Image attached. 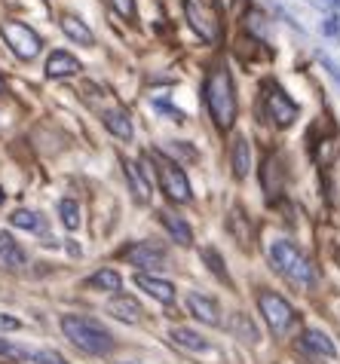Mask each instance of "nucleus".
<instances>
[{
	"mask_svg": "<svg viewBox=\"0 0 340 364\" xmlns=\"http://www.w3.org/2000/svg\"><path fill=\"white\" fill-rule=\"evenodd\" d=\"M304 346L313 349V352H319V355H325V358H334V355H337V346L331 343V337H328V333H322V331H316V328H309V331L304 333Z\"/></svg>",
	"mask_w": 340,
	"mask_h": 364,
	"instance_id": "nucleus-20",
	"label": "nucleus"
},
{
	"mask_svg": "<svg viewBox=\"0 0 340 364\" xmlns=\"http://www.w3.org/2000/svg\"><path fill=\"white\" fill-rule=\"evenodd\" d=\"M135 288L147 291V294H151L154 300H159V303H172L175 300V285L172 282L151 276V272H135Z\"/></svg>",
	"mask_w": 340,
	"mask_h": 364,
	"instance_id": "nucleus-11",
	"label": "nucleus"
},
{
	"mask_svg": "<svg viewBox=\"0 0 340 364\" xmlns=\"http://www.w3.org/2000/svg\"><path fill=\"white\" fill-rule=\"evenodd\" d=\"M25 251L16 245V239L9 236L6 230H0V267H6V269H18V267H25Z\"/></svg>",
	"mask_w": 340,
	"mask_h": 364,
	"instance_id": "nucleus-16",
	"label": "nucleus"
},
{
	"mask_svg": "<svg viewBox=\"0 0 340 364\" xmlns=\"http://www.w3.org/2000/svg\"><path fill=\"white\" fill-rule=\"evenodd\" d=\"M279 175H282V171H279V156L276 154H270V159H267V166H264V190H267V196H276V190H279Z\"/></svg>",
	"mask_w": 340,
	"mask_h": 364,
	"instance_id": "nucleus-24",
	"label": "nucleus"
},
{
	"mask_svg": "<svg viewBox=\"0 0 340 364\" xmlns=\"http://www.w3.org/2000/svg\"><path fill=\"white\" fill-rule=\"evenodd\" d=\"M0 355H9V358H28L31 352L22 349V346H13V343H4V340H0Z\"/></svg>",
	"mask_w": 340,
	"mask_h": 364,
	"instance_id": "nucleus-28",
	"label": "nucleus"
},
{
	"mask_svg": "<svg viewBox=\"0 0 340 364\" xmlns=\"http://www.w3.org/2000/svg\"><path fill=\"white\" fill-rule=\"evenodd\" d=\"M322 65L328 68V74H331V77L337 80V83H340V68H337V65L331 62V58H328V55H322Z\"/></svg>",
	"mask_w": 340,
	"mask_h": 364,
	"instance_id": "nucleus-33",
	"label": "nucleus"
},
{
	"mask_svg": "<svg viewBox=\"0 0 340 364\" xmlns=\"http://www.w3.org/2000/svg\"><path fill=\"white\" fill-rule=\"evenodd\" d=\"M0 328H9V331H16V328H18V318H9V316H0Z\"/></svg>",
	"mask_w": 340,
	"mask_h": 364,
	"instance_id": "nucleus-34",
	"label": "nucleus"
},
{
	"mask_svg": "<svg viewBox=\"0 0 340 364\" xmlns=\"http://www.w3.org/2000/svg\"><path fill=\"white\" fill-rule=\"evenodd\" d=\"M105 126H107V132H111L114 138H119V141L132 138V119H129V114L119 105L105 110Z\"/></svg>",
	"mask_w": 340,
	"mask_h": 364,
	"instance_id": "nucleus-15",
	"label": "nucleus"
},
{
	"mask_svg": "<svg viewBox=\"0 0 340 364\" xmlns=\"http://www.w3.org/2000/svg\"><path fill=\"white\" fill-rule=\"evenodd\" d=\"M156 218L163 220V227L169 230V236H172L178 245H190V242H193V230L187 227V220H184V218L172 215V211H159Z\"/></svg>",
	"mask_w": 340,
	"mask_h": 364,
	"instance_id": "nucleus-17",
	"label": "nucleus"
},
{
	"mask_svg": "<svg viewBox=\"0 0 340 364\" xmlns=\"http://www.w3.org/2000/svg\"><path fill=\"white\" fill-rule=\"evenodd\" d=\"M37 364H68L62 355H55V352H37Z\"/></svg>",
	"mask_w": 340,
	"mask_h": 364,
	"instance_id": "nucleus-31",
	"label": "nucleus"
},
{
	"mask_svg": "<svg viewBox=\"0 0 340 364\" xmlns=\"http://www.w3.org/2000/svg\"><path fill=\"white\" fill-rule=\"evenodd\" d=\"M181 349H190V352H206L208 349V340L203 337V333L190 331V328H172V333H169Z\"/></svg>",
	"mask_w": 340,
	"mask_h": 364,
	"instance_id": "nucleus-21",
	"label": "nucleus"
},
{
	"mask_svg": "<svg viewBox=\"0 0 340 364\" xmlns=\"http://www.w3.org/2000/svg\"><path fill=\"white\" fill-rule=\"evenodd\" d=\"M156 107H159V110H166V114H172V117H175V123H184V114H181V110H175L172 105H166V101H156Z\"/></svg>",
	"mask_w": 340,
	"mask_h": 364,
	"instance_id": "nucleus-32",
	"label": "nucleus"
},
{
	"mask_svg": "<svg viewBox=\"0 0 340 364\" xmlns=\"http://www.w3.org/2000/svg\"><path fill=\"white\" fill-rule=\"evenodd\" d=\"M62 331L77 349L89 352V355H102V352H107L114 346L111 333L98 325V321L86 318V316H65L62 318Z\"/></svg>",
	"mask_w": 340,
	"mask_h": 364,
	"instance_id": "nucleus-2",
	"label": "nucleus"
},
{
	"mask_svg": "<svg viewBox=\"0 0 340 364\" xmlns=\"http://www.w3.org/2000/svg\"><path fill=\"white\" fill-rule=\"evenodd\" d=\"M257 306H261V316H264V321L270 325V331H273L276 337H282V333L294 325L292 303H288L285 297L273 294V291H261V297H257Z\"/></svg>",
	"mask_w": 340,
	"mask_h": 364,
	"instance_id": "nucleus-5",
	"label": "nucleus"
},
{
	"mask_svg": "<svg viewBox=\"0 0 340 364\" xmlns=\"http://www.w3.org/2000/svg\"><path fill=\"white\" fill-rule=\"evenodd\" d=\"M123 260H129L132 267H142V269H156L166 264V251L154 245V242H135L123 251Z\"/></svg>",
	"mask_w": 340,
	"mask_h": 364,
	"instance_id": "nucleus-8",
	"label": "nucleus"
},
{
	"mask_svg": "<svg viewBox=\"0 0 340 364\" xmlns=\"http://www.w3.org/2000/svg\"><path fill=\"white\" fill-rule=\"evenodd\" d=\"M184 13H187V22L193 25V31L203 40H208V43H215L218 40V18H215V13H208V9L193 4V0H184Z\"/></svg>",
	"mask_w": 340,
	"mask_h": 364,
	"instance_id": "nucleus-9",
	"label": "nucleus"
},
{
	"mask_svg": "<svg viewBox=\"0 0 340 364\" xmlns=\"http://www.w3.org/2000/svg\"><path fill=\"white\" fill-rule=\"evenodd\" d=\"M270 260H273V267L279 272H285V276L292 282H297V285L309 288L316 282V267L301 255V248H297L294 242H288V239L273 242V245H270Z\"/></svg>",
	"mask_w": 340,
	"mask_h": 364,
	"instance_id": "nucleus-3",
	"label": "nucleus"
},
{
	"mask_svg": "<svg viewBox=\"0 0 340 364\" xmlns=\"http://www.w3.org/2000/svg\"><path fill=\"white\" fill-rule=\"evenodd\" d=\"M322 31H325L328 37H340V18H337V16H328L325 25H322Z\"/></svg>",
	"mask_w": 340,
	"mask_h": 364,
	"instance_id": "nucleus-30",
	"label": "nucleus"
},
{
	"mask_svg": "<svg viewBox=\"0 0 340 364\" xmlns=\"http://www.w3.org/2000/svg\"><path fill=\"white\" fill-rule=\"evenodd\" d=\"M206 107L208 114H212L215 126L221 129V132H230L236 123V89H233V77H230L227 65L218 62L212 70H208L206 77Z\"/></svg>",
	"mask_w": 340,
	"mask_h": 364,
	"instance_id": "nucleus-1",
	"label": "nucleus"
},
{
	"mask_svg": "<svg viewBox=\"0 0 340 364\" xmlns=\"http://www.w3.org/2000/svg\"><path fill=\"white\" fill-rule=\"evenodd\" d=\"M0 34H4V40H6V46L13 49V53L18 55V58H25V62H31V58L40 53V37H37V31L34 28H28L25 22H4L0 25Z\"/></svg>",
	"mask_w": 340,
	"mask_h": 364,
	"instance_id": "nucleus-6",
	"label": "nucleus"
},
{
	"mask_svg": "<svg viewBox=\"0 0 340 364\" xmlns=\"http://www.w3.org/2000/svg\"><path fill=\"white\" fill-rule=\"evenodd\" d=\"M58 25H62L65 37H71L74 43H80V46H92V43H95L92 31H89L86 22H80L77 16H62V18H58Z\"/></svg>",
	"mask_w": 340,
	"mask_h": 364,
	"instance_id": "nucleus-18",
	"label": "nucleus"
},
{
	"mask_svg": "<svg viewBox=\"0 0 340 364\" xmlns=\"http://www.w3.org/2000/svg\"><path fill=\"white\" fill-rule=\"evenodd\" d=\"M111 4L126 22H135V0H111Z\"/></svg>",
	"mask_w": 340,
	"mask_h": 364,
	"instance_id": "nucleus-27",
	"label": "nucleus"
},
{
	"mask_svg": "<svg viewBox=\"0 0 340 364\" xmlns=\"http://www.w3.org/2000/svg\"><path fill=\"white\" fill-rule=\"evenodd\" d=\"M154 163H156V175H159V184H163V193L178 202V205H184V202L193 199V190H190V181L184 175L181 163H175L169 154H151Z\"/></svg>",
	"mask_w": 340,
	"mask_h": 364,
	"instance_id": "nucleus-4",
	"label": "nucleus"
},
{
	"mask_svg": "<svg viewBox=\"0 0 340 364\" xmlns=\"http://www.w3.org/2000/svg\"><path fill=\"white\" fill-rule=\"evenodd\" d=\"M126 178H129V187H132V193H135V199L142 202H151V184H147V178L142 175V168H138V163H129L126 159Z\"/></svg>",
	"mask_w": 340,
	"mask_h": 364,
	"instance_id": "nucleus-19",
	"label": "nucleus"
},
{
	"mask_svg": "<svg viewBox=\"0 0 340 364\" xmlns=\"http://www.w3.org/2000/svg\"><path fill=\"white\" fill-rule=\"evenodd\" d=\"M80 70H83V65H80L71 53H65V49H55V53H49V58H46V77L49 80L77 77Z\"/></svg>",
	"mask_w": 340,
	"mask_h": 364,
	"instance_id": "nucleus-10",
	"label": "nucleus"
},
{
	"mask_svg": "<svg viewBox=\"0 0 340 364\" xmlns=\"http://www.w3.org/2000/svg\"><path fill=\"white\" fill-rule=\"evenodd\" d=\"M9 224L18 227V230H43V220H40V215H34L31 208H16L13 215H9Z\"/></svg>",
	"mask_w": 340,
	"mask_h": 364,
	"instance_id": "nucleus-23",
	"label": "nucleus"
},
{
	"mask_svg": "<svg viewBox=\"0 0 340 364\" xmlns=\"http://www.w3.org/2000/svg\"><path fill=\"white\" fill-rule=\"evenodd\" d=\"M328 4H331L334 9H340V0H328Z\"/></svg>",
	"mask_w": 340,
	"mask_h": 364,
	"instance_id": "nucleus-35",
	"label": "nucleus"
},
{
	"mask_svg": "<svg viewBox=\"0 0 340 364\" xmlns=\"http://www.w3.org/2000/svg\"><path fill=\"white\" fill-rule=\"evenodd\" d=\"M230 166H233V178L236 181H245L248 171H252V150H248L245 135L233 138V147H230Z\"/></svg>",
	"mask_w": 340,
	"mask_h": 364,
	"instance_id": "nucleus-12",
	"label": "nucleus"
},
{
	"mask_svg": "<svg viewBox=\"0 0 340 364\" xmlns=\"http://www.w3.org/2000/svg\"><path fill=\"white\" fill-rule=\"evenodd\" d=\"M4 199H6V193H4V187H0V205H4Z\"/></svg>",
	"mask_w": 340,
	"mask_h": 364,
	"instance_id": "nucleus-36",
	"label": "nucleus"
},
{
	"mask_svg": "<svg viewBox=\"0 0 340 364\" xmlns=\"http://www.w3.org/2000/svg\"><path fill=\"white\" fill-rule=\"evenodd\" d=\"M58 218H62V224L68 230H77L80 227V205L74 199H62L58 202Z\"/></svg>",
	"mask_w": 340,
	"mask_h": 364,
	"instance_id": "nucleus-25",
	"label": "nucleus"
},
{
	"mask_svg": "<svg viewBox=\"0 0 340 364\" xmlns=\"http://www.w3.org/2000/svg\"><path fill=\"white\" fill-rule=\"evenodd\" d=\"M203 257H206V264L212 267L215 272H218V279L221 282H230V276H227V269H224V264H221V257H218V251H212V248H206L203 251Z\"/></svg>",
	"mask_w": 340,
	"mask_h": 364,
	"instance_id": "nucleus-26",
	"label": "nucleus"
},
{
	"mask_svg": "<svg viewBox=\"0 0 340 364\" xmlns=\"http://www.w3.org/2000/svg\"><path fill=\"white\" fill-rule=\"evenodd\" d=\"M107 312H111L117 321H123V325H138V318H142V306H138V300L126 297V294H119V297H114L111 303H107Z\"/></svg>",
	"mask_w": 340,
	"mask_h": 364,
	"instance_id": "nucleus-14",
	"label": "nucleus"
},
{
	"mask_svg": "<svg viewBox=\"0 0 340 364\" xmlns=\"http://www.w3.org/2000/svg\"><path fill=\"white\" fill-rule=\"evenodd\" d=\"M169 150H175L178 156H181V159H190V163H196V159H199V154H196L193 147H184V141H172V147H169Z\"/></svg>",
	"mask_w": 340,
	"mask_h": 364,
	"instance_id": "nucleus-29",
	"label": "nucleus"
},
{
	"mask_svg": "<svg viewBox=\"0 0 340 364\" xmlns=\"http://www.w3.org/2000/svg\"><path fill=\"white\" fill-rule=\"evenodd\" d=\"M187 309L193 312L199 321H206V325H221V309H218V303L206 294H187Z\"/></svg>",
	"mask_w": 340,
	"mask_h": 364,
	"instance_id": "nucleus-13",
	"label": "nucleus"
},
{
	"mask_svg": "<svg viewBox=\"0 0 340 364\" xmlns=\"http://www.w3.org/2000/svg\"><path fill=\"white\" fill-rule=\"evenodd\" d=\"M86 285L89 288H98V291H119V288H123V279H119L117 269H98V272L89 276Z\"/></svg>",
	"mask_w": 340,
	"mask_h": 364,
	"instance_id": "nucleus-22",
	"label": "nucleus"
},
{
	"mask_svg": "<svg viewBox=\"0 0 340 364\" xmlns=\"http://www.w3.org/2000/svg\"><path fill=\"white\" fill-rule=\"evenodd\" d=\"M264 110H267V117L273 119L276 126H282V129L292 126L297 119V105L282 92V89H270L267 98H264Z\"/></svg>",
	"mask_w": 340,
	"mask_h": 364,
	"instance_id": "nucleus-7",
	"label": "nucleus"
},
{
	"mask_svg": "<svg viewBox=\"0 0 340 364\" xmlns=\"http://www.w3.org/2000/svg\"><path fill=\"white\" fill-rule=\"evenodd\" d=\"M4 86H6V83H4V77H0V92H4Z\"/></svg>",
	"mask_w": 340,
	"mask_h": 364,
	"instance_id": "nucleus-37",
	"label": "nucleus"
}]
</instances>
